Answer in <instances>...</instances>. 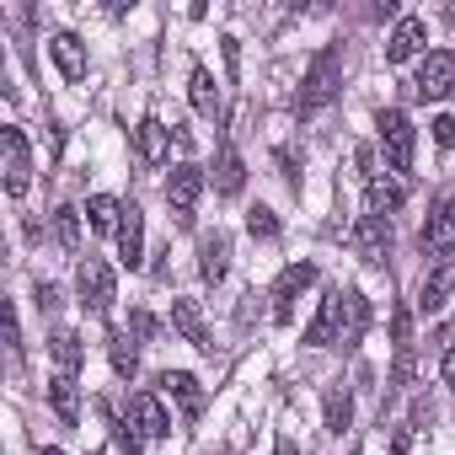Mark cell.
Here are the masks:
<instances>
[{
  "label": "cell",
  "instance_id": "1",
  "mask_svg": "<svg viewBox=\"0 0 455 455\" xmlns=\"http://www.w3.org/2000/svg\"><path fill=\"white\" fill-rule=\"evenodd\" d=\"M338 86H343V44H327L316 60H311V70H306V81H300V97H295V108H300V118H311V113H322L332 97H338Z\"/></svg>",
  "mask_w": 455,
  "mask_h": 455
},
{
  "label": "cell",
  "instance_id": "2",
  "mask_svg": "<svg viewBox=\"0 0 455 455\" xmlns=\"http://www.w3.org/2000/svg\"><path fill=\"white\" fill-rule=\"evenodd\" d=\"M76 295H81V311H92V316H108L113 311V300H118V279H113V268L102 263V258H81L76 263Z\"/></svg>",
  "mask_w": 455,
  "mask_h": 455
},
{
  "label": "cell",
  "instance_id": "3",
  "mask_svg": "<svg viewBox=\"0 0 455 455\" xmlns=\"http://www.w3.org/2000/svg\"><path fill=\"white\" fill-rule=\"evenodd\" d=\"M198 193H204V166L177 161L172 177H166V209H172V225H177V231H188V225H193V204H198Z\"/></svg>",
  "mask_w": 455,
  "mask_h": 455
},
{
  "label": "cell",
  "instance_id": "4",
  "mask_svg": "<svg viewBox=\"0 0 455 455\" xmlns=\"http://www.w3.org/2000/svg\"><path fill=\"white\" fill-rule=\"evenodd\" d=\"M375 129H380V145H386L391 172H412V150H418L412 118H407L402 108H380V113H375Z\"/></svg>",
  "mask_w": 455,
  "mask_h": 455
},
{
  "label": "cell",
  "instance_id": "5",
  "mask_svg": "<svg viewBox=\"0 0 455 455\" xmlns=\"http://www.w3.org/2000/svg\"><path fill=\"white\" fill-rule=\"evenodd\" d=\"M0 172H6V193L12 198L28 193V182H33V150H28L22 129H0Z\"/></svg>",
  "mask_w": 455,
  "mask_h": 455
},
{
  "label": "cell",
  "instance_id": "6",
  "mask_svg": "<svg viewBox=\"0 0 455 455\" xmlns=\"http://www.w3.org/2000/svg\"><path fill=\"white\" fill-rule=\"evenodd\" d=\"M412 92H418L423 102H439V97H450V92H455V49H434V54L418 65V76H412Z\"/></svg>",
  "mask_w": 455,
  "mask_h": 455
},
{
  "label": "cell",
  "instance_id": "7",
  "mask_svg": "<svg viewBox=\"0 0 455 455\" xmlns=\"http://www.w3.org/2000/svg\"><path fill=\"white\" fill-rule=\"evenodd\" d=\"M423 252L434 263H450L455 258V198H439L423 220Z\"/></svg>",
  "mask_w": 455,
  "mask_h": 455
},
{
  "label": "cell",
  "instance_id": "8",
  "mask_svg": "<svg viewBox=\"0 0 455 455\" xmlns=\"http://www.w3.org/2000/svg\"><path fill=\"white\" fill-rule=\"evenodd\" d=\"M311 284H316V263H290V268L279 274V284H274V322H279V327L295 316V300H300Z\"/></svg>",
  "mask_w": 455,
  "mask_h": 455
},
{
  "label": "cell",
  "instance_id": "9",
  "mask_svg": "<svg viewBox=\"0 0 455 455\" xmlns=\"http://www.w3.org/2000/svg\"><path fill=\"white\" fill-rule=\"evenodd\" d=\"M156 386H161V396H172L177 407H182V418L193 423V418H204V386H198V375H188V370H161L156 375Z\"/></svg>",
  "mask_w": 455,
  "mask_h": 455
},
{
  "label": "cell",
  "instance_id": "10",
  "mask_svg": "<svg viewBox=\"0 0 455 455\" xmlns=\"http://www.w3.org/2000/svg\"><path fill=\"white\" fill-rule=\"evenodd\" d=\"M348 242H354V252H359L364 263H386V258H391V220L359 214V225L348 231Z\"/></svg>",
  "mask_w": 455,
  "mask_h": 455
},
{
  "label": "cell",
  "instance_id": "11",
  "mask_svg": "<svg viewBox=\"0 0 455 455\" xmlns=\"http://www.w3.org/2000/svg\"><path fill=\"white\" fill-rule=\"evenodd\" d=\"M338 338H343V290H327L316 316H311V327H306V343L311 348H332Z\"/></svg>",
  "mask_w": 455,
  "mask_h": 455
},
{
  "label": "cell",
  "instance_id": "12",
  "mask_svg": "<svg viewBox=\"0 0 455 455\" xmlns=\"http://www.w3.org/2000/svg\"><path fill=\"white\" fill-rule=\"evenodd\" d=\"M134 156H140L145 166H166V156H172V129H166L156 113L140 118V129H134Z\"/></svg>",
  "mask_w": 455,
  "mask_h": 455
},
{
  "label": "cell",
  "instance_id": "13",
  "mask_svg": "<svg viewBox=\"0 0 455 455\" xmlns=\"http://www.w3.org/2000/svg\"><path fill=\"white\" fill-rule=\"evenodd\" d=\"M129 418H134V428H140L145 439H172V412L161 407V396H156V391L129 396Z\"/></svg>",
  "mask_w": 455,
  "mask_h": 455
},
{
  "label": "cell",
  "instance_id": "14",
  "mask_svg": "<svg viewBox=\"0 0 455 455\" xmlns=\"http://www.w3.org/2000/svg\"><path fill=\"white\" fill-rule=\"evenodd\" d=\"M198 274L209 284H220L225 274H231V236H225V231H204L198 236Z\"/></svg>",
  "mask_w": 455,
  "mask_h": 455
},
{
  "label": "cell",
  "instance_id": "15",
  "mask_svg": "<svg viewBox=\"0 0 455 455\" xmlns=\"http://www.w3.org/2000/svg\"><path fill=\"white\" fill-rule=\"evenodd\" d=\"M423 38H428V22H423V17H402V22L391 28V38H386V65H407V60L423 49Z\"/></svg>",
  "mask_w": 455,
  "mask_h": 455
},
{
  "label": "cell",
  "instance_id": "16",
  "mask_svg": "<svg viewBox=\"0 0 455 455\" xmlns=\"http://www.w3.org/2000/svg\"><path fill=\"white\" fill-rule=\"evenodd\" d=\"M242 188H247V161L236 156L231 140H225L220 156H214V193H220V198H242Z\"/></svg>",
  "mask_w": 455,
  "mask_h": 455
},
{
  "label": "cell",
  "instance_id": "17",
  "mask_svg": "<svg viewBox=\"0 0 455 455\" xmlns=\"http://www.w3.org/2000/svg\"><path fill=\"white\" fill-rule=\"evenodd\" d=\"M118 258H124V268H140V263H145V214H140V204H124V220H118Z\"/></svg>",
  "mask_w": 455,
  "mask_h": 455
},
{
  "label": "cell",
  "instance_id": "18",
  "mask_svg": "<svg viewBox=\"0 0 455 455\" xmlns=\"http://www.w3.org/2000/svg\"><path fill=\"white\" fill-rule=\"evenodd\" d=\"M402 198H407V188L396 177H370L364 182V214H375V220H391L402 209Z\"/></svg>",
  "mask_w": 455,
  "mask_h": 455
},
{
  "label": "cell",
  "instance_id": "19",
  "mask_svg": "<svg viewBox=\"0 0 455 455\" xmlns=\"http://www.w3.org/2000/svg\"><path fill=\"white\" fill-rule=\"evenodd\" d=\"M49 54H54V65H60L65 81H86V44L76 33H54L49 38Z\"/></svg>",
  "mask_w": 455,
  "mask_h": 455
},
{
  "label": "cell",
  "instance_id": "20",
  "mask_svg": "<svg viewBox=\"0 0 455 455\" xmlns=\"http://www.w3.org/2000/svg\"><path fill=\"white\" fill-rule=\"evenodd\" d=\"M172 327H177V332H182V343H193L198 354H214L209 327H204V311H198L193 300H172Z\"/></svg>",
  "mask_w": 455,
  "mask_h": 455
},
{
  "label": "cell",
  "instance_id": "21",
  "mask_svg": "<svg viewBox=\"0 0 455 455\" xmlns=\"http://www.w3.org/2000/svg\"><path fill=\"white\" fill-rule=\"evenodd\" d=\"M455 295V258L450 263H434V274L423 279V290H418V311L428 316V311H444V300Z\"/></svg>",
  "mask_w": 455,
  "mask_h": 455
},
{
  "label": "cell",
  "instance_id": "22",
  "mask_svg": "<svg viewBox=\"0 0 455 455\" xmlns=\"http://www.w3.org/2000/svg\"><path fill=\"white\" fill-rule=\"evenodd\" d=\"M188 97H193V113H198V118H220V113H225L220 86H214V76H209L204 65H193V76H188Z\"/></svg>",
  "mask_w": 455,
  "mask_h": 455
},
{
  "label": "cell",
  "instance_id": "23",
  "mask_svg": "<svg viewBox=\"0 0 455 455\" xmlns=\"http://www.w3.org/2000/svg\"><path fill=\"white\" fill-rule=\"evenodd\" d=\"M49 407L60 412V423H81V386H76V375H54L49 380Z\"/></svg>",
  "mask_w": 455,
  "mask_h": 455
},
{
  "label": "cell",
  "instance_id": "24",
  "mask_svg": "<svg viewBox=\"0 0 455 455\" xmlns=\"http://www.w3.org/2000/svg\"><path fill=\"white\" fill-rule=\"evenodd\" d=\"M322 418H327V434H348V423H354V396H348L343 380L327 386V396H322Z\"/></svg>",
  "mask_w": 455,
  "mask_h": 455
},
{
  "label": "cell",
  "instance_id": "25",
  "mask_svg": "<svg viewBox=\"0 0 455 455\" xmlns=\"http://www.w3.org/2000/svg\"><path fill=\"white\" fill-rule=\"evenodd\" d=\"M364 327H370V300L359 295V290H343V348H354L359 338H364Z\"/></svg>",
  "mask_w": 455,
  "mask_h": 455
},
{
  "label": "cell",
  "instance_id": "26",
  "mask_svg": "<svg viewBox=\"0 0 455 455\" xmlns=\"http://www.w3.org/2000/svg\"><path fill=\"white\" fill-rule=\"evenodd\" d=\"M49 354H54L60 375H76V370L86 364V348H81V338H76L70 327H54V332H49Z\"/></svg>",
  "mask_w": 455,
  "mask_h": 455
},
{
  "label": "cell",
  "instance_id": "27",
  "mask_svg": "<svg viewBox=\"0 0 455 455\" xmlns=\"http://www.w3.org/2000/svg\"><path fill=\"white\" fill-rule=\"evenodd\" d=\"M108 359H113V370H118L124 380H134V370H140V343H134V332L113 327V332H108Z\"/></svg>",
  "mask_w": 455,
  "mask_h": 455
},
{
  "label": "cell",
  "instance_id": "28",
  "mask_svg": "<svg viewBox=\"0 0 455 455\" xmlns=\"http://www.w3.org/2000/svg\"><path fill=\"white\" fill-rule=\"evenodd\" d=\"M86 220H92V231H102V236H118L124 204H118L113 193H92V198H86Z\"/></svg>",
  "mask_w": 455,
  "mask_h": 455
},
{
  "label": "cell",
  "instance_id": "29",
  "mask_svg": "<svg viewBox=\"0 0 455 455\" xmlns=\"http://www.w3.org/2000/svg\"><path fill=\"white\" fill-rule=\"evenodd\" d=\"M54 236H60L65 252H81V209H76V204L54 209Z\"/></svg>",
  "mask_w": 455,
  "mask_h": 455
},
{
  "label": "cell",
  "instance_id": "30",
  "mask_svg": "<svg viewBox=\"0 0 455 455\" xmlns=\"http://www.w3.org/2000/svg\"><path fill=\"white\" fill-rule=\"evenodd\" d=\"M247 231H252L258 242H274V236H279V214H274L268 204H252V209H247Z\"/></svg>",
  "mask_w": 455,
  "mask_h": 455
},
{
  "label": "cell",
  "instance_id": "31",
  "mask_svg": "<svg viewBox=\"0 0 455 455\" xmlns=\"http://www.w3.org/2000/svg\"><path fill=\"white\" fill-rule=\"evenodd\" d=\"M391 338H396V354H412V311H407V306H396V316H391Z\"/></svg>",
  "mask_w": 455,
  "mask_h": 455
},
{
  "label": "cell",
  "instance_id": "32",
  "mask_svg": "<svg viewBox=\"0 0 455 455\" xmlns=\"http://www.w3.org/2000/svg\"><path fill=\"white\" fill-rule=\"evenodd\" d=\"M220 54H225V76L236 81V70H242V44H236V38H220Z\"/></svg>",
  "mask_w": 455,
  "mask_h": 455
},
{
  "label": "cell",
  "instance_id": "33",
  "mask_svg": "<svg viewBox=\"0 0 455 455\" xmlns=\"http://www.w3.org/2000/svg\"><path fill=\"white\" fill-rule=\"evenodd\" d=\"M129 332H134V343L156 338V316H150V311H134V316H129Z\"/></svg>",
  "mask_w": 455,
  "mask_h": 455
},
{
  "label": "cell",
  "instance_id": "34",
  "mask_svg": "<svg viewBox=\"0 0 455 455\" xmlns=\"http://www.w3.org/2000/svg\"><path fill=\"white\" fill-rule=\"evenodd\" d=\"M428 129H434V140H439L444 150H455V118H450V113H439V118H434Z\"/></svg>",
  "mask_w": 455,
  "mask_h": 455
},
{
  "label": "cell",
  "instance_id": "35",
  "mask_svg": "<svg viewBox=\"0 0 455 455\" xmlns=\"http://www.w3.org/2000/svg\"><path fill=\"white\" fill-rule=\"evenodd\" d=\"M60 306V290L54 284H38V311H54Z\"/></svg>",
  "mask_w": 455,
  "mask_h": 455
},
{
  "label": "cell",
  "instance_id": "36",
  "mask_svg": "<svg viewBox=\"0 0 455 455\" xmlns=\"http://www.w3.org/2000/svg\"><path fill=\"white\" fill-rule=\"evenodd\" d=\"M439 375H444V386H455V343L444 348V359H439Z\"/></svg>",
  "mask_w": 455,
  "mask_h": 455
},
{
  "label": "cell",
  "instance_id": "37",
  "mask_svg": "<svg viewBox=\"0 0 455 455\" xmlns=\"http://www.w3.org/2000/svg\"><path fill=\"white\" fill-rule=\"evenodd\" d=\"M407 444H412V428H396V439H391V455H407Z\"/></svg>",
  "mask_w": 455,
  "mask_h": 455
},
{
  "label": "cell",
  "instance_id": "38",
  "mask_svg": "<svg viewBox=\"0 0 455 455\" xmlns=\"http://www.w3.org/2000/svg\"><path fill=\"white\" fill-rule=\"evenodd\" d=\"M274 455H300V450H295V439H279V444H274Z\"/></svg>",
  "mask_w": 455,
  "mask_h": 455
},
{
  "label": "cell",
  "instance_id": "39",
  "mask_svg": "<svg viewBox=\"0 0 455 455\" xmlns=\"http://www.w3.org/2000/svg\"><path fill=\"white\" fill-rule=\"evenodd\" d=\"M38 455H65V450H54V444H49V450H38Z\"/></svg>",
  "mask_w": 455,
  "mask_h": 455
}]
</instances>
